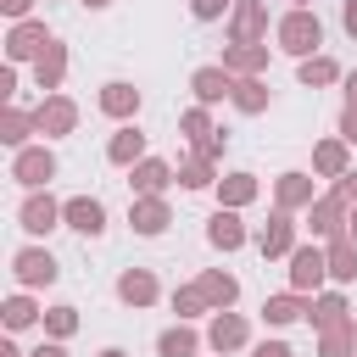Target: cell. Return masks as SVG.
<instances>
[{"instance_id":"12","label":"cell","mask_w":357,"mask_h":357,"mask_svg":"<svg viewBox=\"0 0 357 357\" xmlns=\"http://www.w3.org/2000/svg\"><path fill=\"white\" fill-rule=\"evenodd\" d=\"M128 223H134V234H145V240L167 234V223H173L167 195H134V201H128Z\"/></svg>"},{"instance_id":"25","label":"cell","mask_w":357,"mask_h":357,"mask_svg":"<svg viewBox=\"0 0 357 357\" xmlns=\"http://www.w3.org/2000/svg\"><path fill=\"white\" fill-rule=\"evenodd\" d=\"M201 346H206V340H201L184 318H178V324H167V329L156 335V357H201Z\"/></svg>"},{"instance_id":"52","label":"cell","mask_w":357,"mask_h":357,"mask_svg":"<svg viewBox=\"0 0 357 357\" xmlns=\"http://www.w3.org/2000/svg\"><path fill=\"white\" fill-rule=\"evenodd\" d=\"M212 357H218V351H212Z\"/></svg>"},{"instance_id":"7","label":"cell","mask_w":357,"mask_h":357,"mask_svg":"<svg viewBox=\"0 0 357 357\" xmlns=\"http://www.w3.org/2000/svg\"><path fill=\"white\" fill-rule=\"evenodd\" d=\"M33 128H39L45 139H67V134L78 128V100H73V95H61V89H56V95H45V100L33 106Z\"/></svg>"},{"instance_id":"26","label":"cell","mask_w":357,"mask_h":357,"mask_svg":"<svg viewBox=\"0 0 357 357\" xmlns=\"http://www.w3.org/2000/svg\"><path fill=\"white\" fill-rule=\"evenodd\" d=\"M61 78H67V45H61V39H50V50L33 61V84H39L45 95H56V89H61Z\"/></svg>"},{"instance_id":"17","label":"cell","mask_w":357,"mask_h":357,"mask_svg":"<svg viewBox=\"0 0 357 357\" xmlns=\"http://www.w3.org/2000/svg\"><path fill=\"white\" fill-rule=\"evenodd\" d=\"M251 234H245V223H240V212L234 206H218L212 218H206V245L212 251H240Z\"/></svg>"},{"instance_id":"50","label":"cell","mask_w":357,"mask_h":357,"mask_svg":"<svg viewBox=\"0 0 357 357\" xmlns=\"http://www.w3.org/2000/svg\"><path fill=\"white\" fill-rule=\"evenodd\" d=\"M346 234H351V240H357V206H351V223H346Z\"/></svg>"},{"instance_id":"48","label":"cell","mask_w":357,"mask_h":357,"mask_svg":"<svg viewBox=\"0 0 357 357\" xmlns=\"http://www.w3.org/2000/svg\"><path fill=\"white\" fill-rule=\"evenodd\" d=\"M78 6H84V11H106L112 0H78Z\"/></svg>"},{"instance_id":"43","label":"cell","mask_w":357,"mask_h":357,"mask_svg":"<svg viewBox=\"0 0 357 357\" xmlns=\"http://www.w3.org/2000/svg\"><path fill=\"white\" fill-rule=\"evenodd\" d=\"M0 95H6V100L17 95V61H6V67H0Z\"/></svg>"},{"instance_id":"41","label":"cell","mask_w":357,"mask_h":357,"mask_svg":"<svg viewBox=\"0 0 357 357\" xmlns=\"http://www.w3.org/2000/svg\"><path fill=\"white\" fill-rule=\"evenodd\" d=\"M335 190H340V195H346V201H351V206H357V167H346V173H340V178H335Z\"/></svg>"},{"instance_id":"51","label":"cell","mask_w":357,"mask_h":357,"mask_svg":"<svg viewBox=\"0 0 357 357\" xmlns=\"http://www.w3.org/2000/svg\"><path fill=\"white\" fill-rule=\"evenodd\" d=\"M290 6H312V0H290Z\"/></svg>"},{"instance_id":"4","label":"cell","mask_w":357,"mask_h":357,"mask_svg":"<svg viewBox=\"0 0 357 357\" xmlns=\"http://www.w3.org/2000/svg\"><path fill=\"white\" fill-rule=\"evenodd\" d=\"M56 273H61V262H56L45 245L11 251V279H17V290H45V284H56Z\"/></svg>"},{"instance_id":"3","label":"cell","mask_w":357,"mask_h":357,"mask_svg":"<svg viewBox=\"0 0 357 357\" xmlns=\"http://www.w3.org/2000/svg\"><path fill=\"white\" fill-rule=\"evenodd\" d=\"M284 262H290V290H301V296H318L324 290V279H329V245L324 240L296 245Z\"/></svg>"},{"instance_id":"49","label":"cell","mask_w":357,"mask_h":357,"mask_svg":"<svg viewBox=\"0 0 357 357\" xmlns=\"http://www.w3.org/2000/svg\"><path fill=\"white\" fill-rule=\"evenodd\" d=\"M100 357H128V351H123V346H106V351H100Z\"/></svg>"},{"instance_id":"19","label":"cell","mask_w":357,"mask_h":357,"mask_svg":"<svg viewBox=\"0 0 357 357\" xmlns=\"http://www.w3.org/2000/svg\"><path fill=\"white\" fill-rule=\"evenodd\" d=\"M156 296H162V284H156L151 268H123V273H117V301H123V307H151Z\"/></svg>"},{"instance_id":"9","label":"cell","mask_w":357,"mask_h":357,"mask_svg":"<svg viewBox=\"0 0 357 357\" xmlns=\"http://www.w3.org/2000/svg\"><path fill=\"white\" fill-rule=\"evenodd\" d=\"M61 229H73V234H84V240L106 234V201H100V195H67V201H61Z\"/></svg>"},{"instance_id":"20","label":"cell","mask_w":357,"mask_h":357,"mask_svg":"<svg viewBox=\"0 0 357 357\" xmlns=\"http://www.w3.org/2000/svg\"><path fill=\"white\" fill-rule=\"evenodd\" d=\"M151 151H145V134L134 128V123H117V134L106 139V162L112 167H134V162H145Z\"/></svg>"},{"instance_id":"21","label":"cell","mask_w":357,"mask_h":357,"mask_svg":"<svg viewBox=\"0 0 357 357\" xmlns=\"http://www.w3.org/2000/svg\"><path fill=\"white\" fill-rule=\"evenodd\" d=\"M223 67H229L234 78H262V73H268V39H262V45H229V50H223Z\"/></svg>"},{"instance_id":"16","label":"cell","mask_w":357,"mask_h":357,"mask_svg":"<svg viewBox=\"0 0 357 357\" xmlns=\"http://www.w3.org/2000/svg\"><path fill=\"white\" fill-rule=\"evenodd\" d=\"M251 340V329H245V318L229 307V312H212V324H206V346L218 351V357H229V351H240Z\"/></svg>"},{"instance_id":"40","label":"cell","mask_w":357,"mask_h":357,"mask_svg":"<svg viewBox=\"0 0 357 357\" xmlns=\"http://www.w3.org/2000/svg\"><path fill=\"white\" fill-rule=\"evenodd\" d=\"M340 139L357 145V100H346V112H340Z\"/></svg>"},{"instance_id":"35","label":"cell","mask_w":357,"mask_h":357,"mask_svg":"<svg viewBox=\"0 0 357 357\" xmlns=\"http://www.w3.org/2000/svg\"><path fill=\"white\" fill-rule=\"evenodd\" d=\"M318 357H357V324L318 329Z\"/></svg>"},{"instance_id":"10","label":"cell","mask_w":357,"mask_h":357,"mask_svg":"<svg viewBox=\"0 0 357 357\" xmlns=\"http://www.w3.org/2000/svg\"><path fill=\"white\" fill-rule=\"evenodd\" d=\"M318 173H301V167H290V173H279L273 178V206L279 212H307L312 201H318V184H312Z\"/></svg>"},{"instance_id":"38","label":"cell","mask_w":357,"mask_h":357,"mask_svg":"<svg viewBox=\"0 0 357 357\" xmlns=\"http://www.w3.org/2000/svg\"><path fill=\"white\" fill-rule=\"evenodd\" d=\"M234 11V0H190V17L195 22H218V17H229Z\"/></svg>"},{"instance_id":"18","label":"cell","mask_w":357,"mask_h":357,"mask_svg":"<svg viewBox=\"0 0 357 357\" xmlns=\"http://www.w3.org/2000/svg\"><path fill=\"white\" fill-rule=\"evenodd\" d=\"M190 89H195L201 106H218V100L234 95V73H229L223 61H218V67H195V73H190Z\"/></svg>"},{"instance_id":"29","label":"cell","mask_w":357,"mask_h":357,"mask_svg":"<svg viewBox=\"0 0 357 357\" xmlns=\"http://www.w3.org/2000/svg\"><path fill=\"white\" fill-rule=\"evenodd\" d=\"M307 318H312V329H335V324H351V307H346L340 290H318L312 307H307Z\"/></svg>"},{"instance_id":"45","label":"cell","mask_w":357,"mask_h":357,"mask_svg":"<svg viewBox=\"0 0 357 357\" xmlns=\"http://www.w3.org/2000/svg\"><path fill=\"white\" fill-rule=\"evenodd\" d=\"M28 357H67V340H45V346H33Z\"/></svg>"},{"instance_id":"5","label":"cell","mask_w":357,"mask_h":357,"mask_svg":"<svg viewBox=\"0 0 357 357\" xmlns=\"http://www.w3.org/2000/svg\"><path fill=\"white\" fill-rule=\"evenodd\" d=\"M346 223H351V201H346L340 190H329V195H318V201L307 206V229H312V240H340Z\"/></svg>"},{"instance_id":"46","label":"cell","mask_w":357,"mask_h":357,"mask_svg":"<svg viewBox=\"0 0 357 357\" xmlns=\"http://www.w3.org/2000/svg\"><path fill=\"white\" fill-rule=\"evenodd\" d=\"M0 357H28V351H22L17 340H0Z\"/></svg>"},{"instance_id":"8","label":"cell","mask_w":357,"mask_h":357,"mask_svg":"<svg viewBox=\"0 0 357 357\" xmlns=\"http://www.w3.org/2000/svg\"><path fill=\"white\" fill-rule=\"evenodd\" d=\"M17 229H22V234H50V229H61V201H56L50 190H28L22 206H17Z\"/></svg>"},{"instance_id":"6","label":"cell","mask_w":357,"mask_h":357,"mask_svg":"<svg viewBox=\"0 0 357 357\" xmlns=\"http://www.w3.org/2000/svg\"><path fill=\"white\" fill-rule=\"evenodd\" d=\"M50 39H56V33H50L39 17H22V22H11V33H6V61H17V67H22V61H39V56L50 50Z\"/></svg>"},{"instance_id":"22","label":"cell","mask_w":357,"mask_h":357,"mask_svg":"<svg viewBox=\"0 0 357 357\" xmlns=\"http://www.w3.org/2000/svg\"><path fill=\"white\" fill-rule=\"evenodd\" d=\"M346 167H351V145H346L340 134H335V139H318V145H312V173H318V178H340Z\"/></svg>"},{"instance_id":"15","label":"cell","mask_w":357,"mask_h":357,"mask_svg":"<svg viewBox=\"0 0 357 357\" xmlns=\"http://www.w3.org/2000/svg\"><path fill=\"white\" fill-rule=\"evenodd\" d=\"M173 178H178V167L162 162V156H145V162L128 167V190H134V195H167Z\"/></svg>"},{"instance_id":"14","label":"cell","mask_w":357,"mask_h":357,"mask_svg":"<svg viewBox=\"0 0 357 357\" xmlns=\"http://www.w3.org/2000/svg\"><path fill=\"white\" fill-rule=\"evenodd\" d=\"M139 100H145V95H139L128 78H112V84H100V95H95V106H100L112 123H134V117H139Z\"/></svg>"},{"instance_id":"28","label":"cell","mask_w":357,"mask_h":357,"mask_svg":"<svg viewBox=\"0 0 357 357\" xmlns=\"http://www.w3.org/2000/svg\"><path fill=\"white\" fill-rule=\"evenodd\" d=\"M33 112H22V106H11L6 100V112H0V145H11V151H22V145H33Z\"/></svg>"},{"instance_id":"2","label":"cell","mask_w":357,"mask_h":357,"mask_svg":"<svg viewBox=\"0 0 357 357\" xmlns=\"http://www.w3.org/2000/svg\"><path fill=\"white\" fill-rule=\"evenodd\" d=\"M61 173V162H56V151L39 139V145H22V151H11V178L22 184V190H50V178Z\"/></svg>"},{"instance_id":"36","label":"cell","mask_w":357,"mask_h":357,"mask_svg":"<svg viewBox=\"0 0 357 357\" xmlns=\"http://www.w3.org/2000/svg\"><path fill=\"white\" fill-rule=\"evenodd\" d=\"M45 340H73L78 335V307H67V301H56V307H45Z\"/></svg>"},{"instance_id":"1","label":"cell","mask_w":357,"mask_h":357,"mask_svg":"<svg viewBox=\"0 0 357 357\" xmlns=\"http://www.w3.org/2000/svg\"><path fill=\"white\" fill-rule=\"evenodd\" d=\"M273 39H279V50H284V56L307 61V56H318V50H324V22H318V11H312V6H290V11L279 17Z\"/></svg>"},{"instance_id":"31","label":"cell","mask_w":357,"mask_h":357,"mask_svg":"<svg viewBox=\"0 0 357 357\" xmlns=\"http://www.w3.org/2000/svg\"><path fill=\"white\" fill-rule=\"evenodd\" d=\"M178 190H218V162L201 156V151H190L178 162Z\"/></svg>"},{"instance_id":"24","label":"cell","mask_w":357,"mask_h":357,"mask_svg":"<svg viewBox=\"0 0 357 357\" xmlns=\"http://www.w3.org/2000/svg\"><path fill=\"white\" fill-rule=\"evenodd\" d=\"M195 284H201V296L212 301V312H229V307L240 301V279H234V273H223V268H206Z\"/></svg>"},{"instance_id":"11","label":"cell","mask_w":357,"mask_h":357,"mask_svg":"<svg viewBox=\"0 0 357 357\" xmlns=\"http://www.w3.org/2000/svg\"><path fill=\"white\" fill-rule=\"evenodd\" d=\"M229 39H234V45H262V39H268V0H234V11H229Z\"/></svg>"},{"instance_id":"34","label":"cell","mask_w":357,"mask_h":357,"mask_svg":"<svg viewBox=\"0 0 357 357\" xmlns=\"http://www.w3.org/2000/svg\"><path fill=\"white\" fill-rule=\"evenodd\" d=\"M324 245H329V279L335 284H351L357 279V240L340 234V240H324Z\"/></svg>"},{"instance_id":"13","label":"cell","mask_w":357,"mask_h":357,"mask_svg":"<svg viewBox=\"0 0 357 357\" xmlns=\"http://www.w3.org/2000/svg\"><path fill=\"white\" fill-rule=\"evenodd\" d=\"M257 251H262L268 262L290 257V251H296V212H279V206H273V218L257 229Z\"/></svg>"},{"instance_id":"39","label":"cell","mask_w":357,"mask_h":357,"mask_svg":"<svg viewBox=\"0 0 357 357\" xmlns=\"http://www.w3.org/2000/svg\"><path fill=\"white\" fill-rule=\"evenodd\" d=\"M33 6H39V0H0V17L22 22V17H33Z\"/></svg>"},{"instance_id":"32","label":"cell","mask_w":357,"mask_h":357,"mask_svg":"<svg viewBox=\"0 0 357 357\" xmlns=\"http://www.w3.org/2000/svg\"><path fill=\"white\" fill-rule=\"evenodd\" d=\"M307 307H312V301H307L301 290H284V296H268V301H262V318H268L273 329H284V324L307 318Z\"/></svg>"},{"instance_id":"47","label":"cell","mask_w":357,"mask_h":357,"mask_svg":"<svg viewBox=\"0 0 357 357\" xmlns=\"http://www.w3.org/2000/svg\"><path fill=\"white\" fill-rule=\"evenodd\" d=\"M340 84H346V100H357V73H346Z\"/></svg>"},{"instance_id":"30","label":"cell","mask_w":357,"mask_h":357,"mask_svg":"<svg viewBox=\"0 0 357 357\" xmlns=\"http://www.w3.org/2000/svg\"><path fill=\"white\" fill-rule=\"evenodd\" d=\"M268 100H273V95H268V84H262V78H234L229 106H234L240 117H262V112H268Z\"/></svg>"},{"instance_id":"33","label":"cell","mask_w":357,"mask_h":357,"mask_svg":"<svg viewBox=\"0 0 357 357\" xmlns=\"http://www.w3.org/2000/svg\"><path fill=\"white\" fill-rule=\"evenodd\" d=\"M0 318H6V329L17 335V329H28V324H39V318H45V307H39L28 290H11V296L0 301Z\"/></svg>"},{"instance_id":"37","label":"cell","mask_w":357,"mask_h":357,"mask_svg":"<svg viewBox=\"0 0 357 357\" xmlns=\"http://www.w3.org/2000/svg\"><path fill=\"white\" fill-rule=\"evenodd\" d=\"M167 301H173V312H178L184 324H190V318H201V312H212V301L201 296V284H178V290H173Z\"/></svg>"},{"instance_id":"23","label":"cell","mask_w":357,"mask_h":357,"mask_svg":"<svg viewBox=\"0 0 357 357\" xmlns=\"http://www.w3.org/2000/svg\"><path fill=\"white\" fill-rule=\"evenodd\" d=\"M257 195H262L257 173H223V178H218V206H234V212H245Z\"/></svg>"},{"instance_id":"27","label":"cell","mask_w":357,"mask_h":357,"mask_svg":"<svg viewBox=\"0 0 357 357\" xmlns=\"http://www.w3.org/2000/svg\"><path fill=\"white\" fill-rule=\"evenodd\" d=\"M296 78H301V89H329V84H340L346 73H340V61L335 56H307V61H296Z\"/></svg>"},{"instance_id":"44","label":"cell","mask_w":357,"mask_h":357,"mask_svg":"<svg viewBox=\"0 0 357 357\" xmlns=\"http://www.w3.org/2000/svg\"><path fill=\"white\" fill-rule=\"evenodd\" d=\"M340 28L357 39V0H346V6H340Z\"/></svg>"},{"instance_id":"42","label":"cell","mask_w":357,"mask_h":357,"mask_svg":"<svg viewBox=\"0 0 357 357\" xmlns=\"http://www.w3.org/2000/svg\"><path fill=\"white\" fill-rule=\"evenodd\" d=\"M251 357H296L284 340H262V346H251Z\"/></svg>"}]
</instances>
